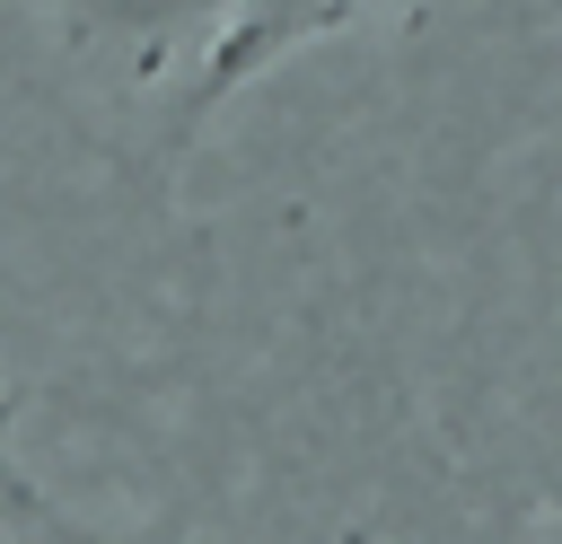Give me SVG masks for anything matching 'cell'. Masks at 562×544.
Returning <instances> with one entry per match:
<instances>
[{
	"label": "cell",
	"mask_w": 562,
	"mask_h": 544,
	"mask_svg": "<svg viewBox=\"0 0 562 544\" xmlns=\"http://www.w3.org/2000/svg\"><path fill=\"white\" fill-rule=\"evenodd\" d=\"M228 18L237 0H0V70L114 167L176 175Z\"/></svg>",
	"instance_id": "obj_1"
},
{
	"label": "cell",
	"mask_w": 562,
	"mask_h": 544,
	"mask_svg": "<svg viewBox=\"0 0 562 544\" xmlns=\"http://www.w3.org/2000/svg\"><path fill=\"white\" fill-rule=\"evenodd\" d=\"M369 0H237V18H228V35H220V53H211V70H202V88H193V140L211 132V114H228L255 79H272L281 61H299L307 44H325L334 26H351Z\"/></svg>",
	"instance_id": "obj_2"
}]
</instances>
